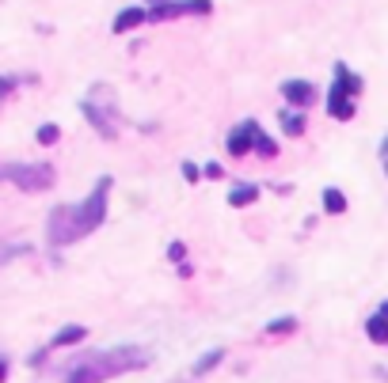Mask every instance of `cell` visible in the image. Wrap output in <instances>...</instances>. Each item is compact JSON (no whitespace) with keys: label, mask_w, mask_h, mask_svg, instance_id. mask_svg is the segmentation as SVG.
<instances>
[{"label":"cell","mask_w":388,"mask_h":383,"mask_svg":"<svg viewBox=\"0 0 388 383\" xmlns=\"http://www.w3.org/2000/svg\"><path fill=\"white\" fill-rule=\"evenodd\" d=\"M183 178H187V182H198V178H202V171L194 167V164H183Z\"/></svg>","instance_id":"obj_20"},{"label":"cell","mask_w":388,"mask_h":383,"mask_svg":"<svg viewBox=\"0 0 388 383\" xmlns=\"http://www.w3.org/2000/svg\"><path fill=\"white\" fill-rule=\"evenodd\" d=\"M0 178L27 194H38L54 186V167L50 164H8V167H0Z\"/></svg>","instance_id":"obj_5"},{"label":"cell","mask_w":388,"mask_h":383,"mask_svg":"<svg viewBox=\"0 0 388 383\" xmlns=\"http://www.w3.org/2000/svg\"><path fill=\"white\" fill-rule=\"evenodd\" d=\"M377 315H381V319L388 323V300H385V304H381V312H377Z\"/></svg>","instance_id":"obj_23"},{"label":"cell","mask_w":388,"mask_h":383,"mask_svg":"<svg viewBox=\"0 0 388 383\" xmlns=\"http://www.w3.org/2000/svg\"><path fill=\"white\" fill-rule=\"evenodd\" d=\"M282 95L289 99L293 110H305V107H312V99H316V87H312L309 80H286V84H282Z\"/></svg>","instance_id":"obj_8"},{"label":"cell","mask_w":388,"mask_h":383,"mask_svg":"<svg viewBox=\"0 0 388 383\" xmlns=\"http://www.w3.org/2000/svg\"><path fill=\"white\" fill-rule=\"evenodd\" d=\"M152 357L149 349L141 346H118V349H103V353H92L69 372V383H103V380H115L122 372L145 368Z\"/></svg>","instance_id":"obj_2"},{"label":"cell","mask_w":388,"mask_h":383,"mask_svg":"<svg viewBox=\"0 0 388 383\" xmlns=\"http://www.w3.org/2000/svg\"><path fill=\"white\" fill-rule=\"evenodd\" d=\"M15 84H19V80H15V76H0V103H4L8 95L15 92Z\"/></svg>","instance_id":"obj_19"},{"label":"cell","mask_w":388,"mask_h":383,"mask_svg":"<svg viewBox=\"0 0 388 383\" xmlns=\"http://www.w3.org/2000/svg\"><path fill=\"white\" fill-rule=\"evenodd\" d=\"M381 156H388V137H385V144H381Z\"/></svg>","instance_id":"obj_24"},{"label":"cell","mask_w":388,"mask_h":383,"mask_svg":"<svg viewBox=\"0 0 388 383\" xmlns=\"http://www.w3.org/2000/svg\"><path fill=\"white\" fill-rule=\"evenodd\" d=\"M202 175H209V178H221L225 171H221V164H206V167H202Z\"/></svg>","instance_id":"obj_21"},{"label":"cell","mask_w":388,"mask_h":383,"mask_svg":"<svg viewBox=\"0 0 388 383\" xmlns=\"http://www.w3.org/2000/svg\"><path fill=\"white\" fill-rule=\"evenodd\" d=\"M323 209H328V213H346V198H343V190L328 186V190H323Z\"/></svg>","instance_id":"obj_11"},{"label":"cell","mask_w":388,"mask_h":383,"mask_svg":"<svg viewBox=\"0 0 388 383\" xmlns=\"http://www.w3.org/2000/svg\"><path fill=\"white\" fill-rule=\"evenodd\" d=\"M293 327H297V319H289V315H286V319H274V323H266V334H289Z\"/></svg>","instance_id":"obj_15"},{"label":"cell","mask_w":388,"mask_h":383,"mask_svg":"<svg viewBox=\"0 0 388 383\" xmlns=\"http://www.w3.org/2000/svg\"><path fill=\"white\" fill-rule=\"evenodd\" d=\"M58 137H61L58 126H42V129H38V144H54Z\"/></svg>","instance_id":"obj_18"},{"label":"cell","mask_w":388,"mask_h":383,"mask_svg":"<svg viewBox=\"0 0 388 383\" xmlns=\"http://www.w3.org/2000/svg\"><path fill=\"white\" fill-rule=\"evenodd\" d=\"M141 23H149V8H126V12H118L115 15V35H126V31H134V27H141Z\"/></svg>","instance_id":"obj_9"},{"label":"cell","mask_w":388,"mask_h":383,"mask_svg":"<svg viewBox=\"0 0 388 383\" xmlns=\"http://www.w3.org/2000/svg\"><path fill=\"white\" fill-rule=\"evenodd\" d=\"M84 334H88V327H65V330L54 334V346H72V341H80Z\"/></svg>","instance_id":"obj_14"},{"label":"cell","mask_w":388,"mask_h":383,"mask_svg":"<svg viewBox=\"0 0 388 383\" xmlns=\"http://www.w3.org/2000/svg\"><path fill=\"white\" fill-rule=\"evenodd\" d=\"M255 152H259V156H278V144H274L266 133H259V144H255Z\"/></svg>","instance_id":"obj_17"},{"label":"cell","mask_w":388,"mask_h":383,"mask_svg":"<svg viewBox=\"0 0 388 383\" xmlns=\"http://www.w3.org/2000/svg\"><path fill=\"white\" fill-rule=\"evenodd\" d=\"M259 198V190H255V186H236V190H232L229 194V205H252V201Z\"/></svg>","instance_id":"obj_13"},{"label":"cell","mask_w":388,"mask_h":383,"mask_svg":"<svg viewBox=\"0 0 388 383\" xmlns=\"http://www.w3.org/2000/svg\"><path fill=\"white\" fill-rule=\"evenodd\" d=\"M156 4H168V0H152V8H156Z\"/></svg>","instance_id":"obj_25"},{"label":"cell","mask_w":388,"mask_h":383,"mask_svg":"<svg viewBox=\"0 0 388 383\" xmlns=\"http://www.w3.org/2000/svg\"><path fill=\"white\" fill-rule=\"evenodd\" d=\"M282 129H286V137H301L305 133V114L301 110H286L282 114Z\"/></svg>","instance_id":"obj_10"},{"label":"cell","mask_w":388,"mask_h":383,"mask_svg":"<svg viewBox=\"0 0 388 383\" xmlns=\"http://www.w3.org/2000/svg\"><path fill=\"white\" fill-rule=\"evenodd\" d=\"M366 334H369V341H377V346H385V341H388V323L381 319V315H373V319L366 323Z\"/></svg>","instance_id":"obj_12"},{"label":"cell","mask_w":388,"mask_h":383,"mask_svg":"<svg viewBox=\"0 0 388 383\" xmlns=\"http://www.w3.org/2000/svg\"><path fill=\"white\" fill-rule=\"evenodd\" d=\"M4 380H8V361L0 357V383H4Z\"/></svg>","instance_id":"obj_22"},{"label":"cell","mask_w":388,"mask_h":383,"mask_svg":"<svg viewBox=\"0 0 388 383\" xmlns=\"http://www.w3.org/2000/svg\"><path fill=\"white\" fill-rule=\"evenodd\" d=\"M80 110H84V118L95 126L99 137H107V141L118 137V99L107 84H95L92 92H88V99L80 103Z\"/></svg>","instance_id":"obj_3"},{"label":"cell","mask_w":388,"mask_h":383,"mask_svg":"<svg viewBox=\"0 0 388 383\" xmlns=\"http://www.w3.org/2000/svg\"><path fill=\"white\" fill-rule=\"evenodd\" d=\"M259 133H263V129H259V121H252V118H248L244 126H236V129L229 133V141H225L229 156H248V152L259 144Z\"/></svg>","instance_id":"obj_7"},{"label":"cell","mask_w":388,"mask_h":383,"mask_svg":"<svg viewBox=\"0 0 388 383\" xmlns=\"http://www.w3.org/2000/svg\"><path fill=\"white\" fill-rule=\"evenodd\" d=\"M385 171H388V167H385Z\"/></svg>","instance_id":"obj_26"},{"label":"cell","mask_w":388,"mask_h":383,"mask_svg":"<svg viewBox=\"0 0 388 383\" xmlns=\"http://www.w3.org/2000/svg\"><path fill=\"white\" fill-rule=\"evenodd\" d=\"M213 4L209 0H168V4L149 8V23H164V19H179V15H209Z\"/></svg>","instance_id":"obj_6"},{"label":"cell","mask_w":388,"mask_h":383,"mask_svg":"<svg viewBox=\"0 0 388 383\" xmlns=\"http://www.w3.org/2000/svg\"><path fill=\"white\" fill-rule=\"evenodd\" d=\"M107 198H111V175H103L95 182V190L88 194L80 205H58L50 213V224H46V235H50L54 247H65V243L84 239L88 232L107 220Z\"/></svg>","instance_id":"obj_1"},{"label":"cell","mask_w":388,"mask_h":383,"mask_svg":"<svg viewBox=\"0 0 388 383\" xmlns=\"http://www.w3.org/2000/svg\"><path fill=\"white\" fill-rule=\"evenodd\" d=\"M221 357H225V353H221V349H213V353H206V357H202V361H198V364H194V372H198V376H202V372H209V368H213V364H217V361H221Z\"/></svg>","instance_id":"obj_16"},{"label":"cell","mask_w":388,"mask_h":383,"mask_svg":"<svg viewBox=\"0 0 388 383\" xmlns=\"http://www.w3.org/2000/svg\"><path fill=\"white\" fill-rule=\"evenodd\" d=\"M362 95V76H354L343 61L335 65V84H331L328 95V114L339 121H350L354 118V99Z\"/></svg>","instance_id":"obj_4"}]
</instances>
